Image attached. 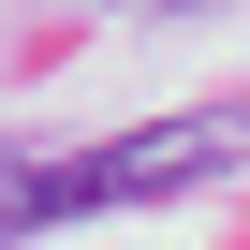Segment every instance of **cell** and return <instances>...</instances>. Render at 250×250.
<instances>
[{
    "mask_svg": "<svg viewBox=\"0 0 250 250\" xmlns=\"http://www.w3.org/2000/svg\"><path fill=\"white\" fill-rule=\"evenodd\" d=\"M250 162V103H206V118H133L74 162H44V221H88V206H162V191H206Z\"/></svg>",
    "mask_w": 250,
    "mask_h": 250,
    "instance_id": "1",
    "label": "cell"
},
{
    "mask_svg": "<svg viewBox=\"0 0 250 250\" xmlns=\"http://www.w3.org/2000/svg\"><path fill=\"white\" fill-rule=\"evenodd\" d=\"M44 235V162H0V250Z\"/></svg>",
    "mask_w": 250,
    "mask_h": 250,
    "instance_id": "2",
    "label": "cell"
}]
</instances>
